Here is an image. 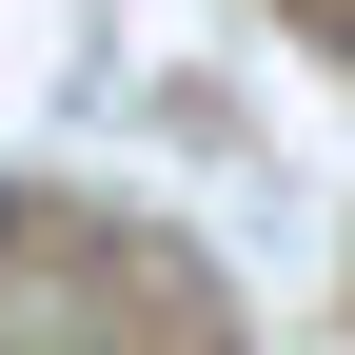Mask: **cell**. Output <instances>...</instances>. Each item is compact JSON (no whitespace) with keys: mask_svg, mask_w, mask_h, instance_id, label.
Returning <instances> with one entry per match:
<instances>
[{"mask_svg":"<svg viewBox=\"0 0 355 355\" xmlns=\"http://www.w3.org/2000/svg\"><path fill=\"white\" fill-rule=\"evenodd\" d=\"M0 237H20V198H0Z\"/></svg>","mask_w":355,"mask_h":355,"instance_id":"obj_1","label":"cell"}]
</instances>
